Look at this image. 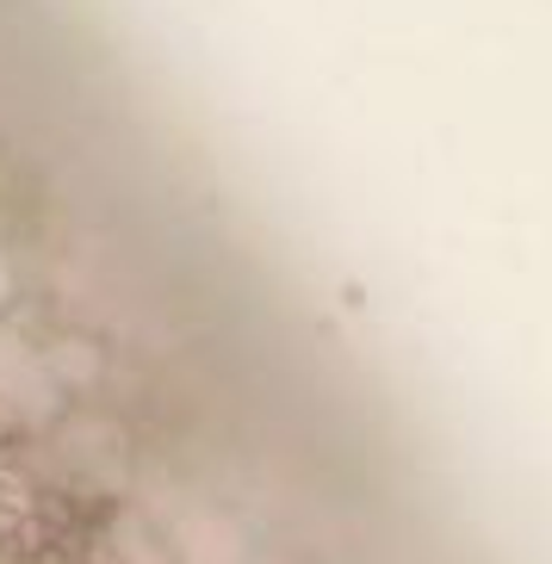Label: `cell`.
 <instances>
[{"instance_id": "3957f363", "label": "cell", "mask_w": 552, "mask_h": 564, "mask_svg": "<svg viewBox=\"0 0 552 564\" xmlns=\"http://www.w3.org/2000/svg\"><path fill=\"white\" fill-rule=\"evenodd\" d=\"M44 360H51V372H56V384H63V391L100 379V348H94V341H82V335L51 341V348H44Z\"/></svg>"}, {"instance_id": "7a4b0ae2", "label": "cell", "mask_w": 552, "mask_h": 564, "mask_svg": "<svg viewBox=\"0 0 552 564\" xmlns=\"http://www.w3.org/2000/svg\"><path fill=\"white\" fill-rule=\"evenodd\" d=\"M167 546H174L181 564H273L249 533L236 528L230 514L205 509V502H193V509L167 528Z\"/></svg>"}, {"instance_id": "277c9868", "label": "cell", "mask_w": 552, "mask_h": 564, "mask_svg": "<svg viewBox=\"0 0 552 564\" xmlns=\"http://www.w3.org/2000/svg\"><path fill=\"white\" fill-rule=\"evenodd\" d=\"M112 546H118V558H125V564H181V558H174V546L150 533L143 514H118V521H112Z\"/></svg>"}, {"instance_id": "5b68a950", "label": "cell", "mask_w": 552, "mask_h": 564, "mask_svg": "<svg viewBox=\"0 0 552 564\" xmlns=\"http://www.w3.org/2000/svg\"><path fill=\"white\" fill-rule=\"evenodd\" d=\"M13 299V267H7V254H0V304Z\"/></svg>"}, {"instance_id": "6da1fadb", "label": "cell", "mask_w": 552, "mask_h": 564, "mask_svg": "<svg viewBox=\"0 0 552 564\" xmlns=\"http://www.w3.org/2000/svg\"><path fill=\"white\" fill-rule=\"evenodd\" d=\"M68 415V391L56 384L44 348L0 323V422L7 429H56Z\"/></svg>"}]
</instances>
